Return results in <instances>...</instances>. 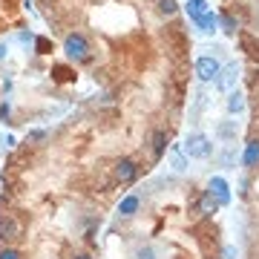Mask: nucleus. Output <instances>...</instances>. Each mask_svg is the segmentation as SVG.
I'll return each mask as SVG.
<instances>
[{
	"label": "nucleus",
	"instance_id": "f257e3e1",
	"mask_svg": "<svg viewBox=\"0 0 259 259\" xmlns=\"http://www.w3.org/2000/svg\"><path fill=\"white\" fill-rule=\"evenodd\" d=\"M64 55L69 58V61H75V64L87 61V58H90V40H87L81 32H69V35L64 37Z\"/></svg>",
	"mask_w": 259,
	"mask_h": 259
},
{
	"label": "nucleus",
	"instance_id": "f03ea898",
	"mask_svg": "<svg viewBox=\"0 0 259 259\" xmlns=\"http://www.w3.org/2000/svg\"><path fill=\"white\" fill-rule=\"evenodd\" d=\"M185 153H187V158H210L213 141L204 133H190L185 139Z\"/></svg>",
	"mask_w": 259,
	"mask_h": 259
},
{
	"label": "nucleus",
	"instance_id": "7ed1b4c3",
	"mask_svg": "<svg viewBox=\"0 0 259 259\" xmlns=\"http://www.w3.org/2000/svg\"><path fill=\"white\" fill-rule=\"evenodd\" d=\"M219 72H222V64H219V61H216L213 55L196 58V75H199V81H204V83H216Z\"/></svg>",
	"mask_w": 259,
	"mask_h": 259
},
{
	"label": "nucleus",
	"instance_id": "20e7f679",
	"mask_svg": "<svg viewBox=\"0 0 259 259\" xmlns=\"http://www.w3.org/2000/svg\"><path fill=\"white\" fill-rule=\"evenodd\" d=\"M112 173H115V179H118L121 185H133V182H136V176H139V167H136V161H133V158H118Z\"/></svg>",
	"mask_w": 259,
	"mask_h": 259
},
{
	"label": "nucleus",
	"instance_id": "39448f33",
	"mask_svg": "<svg viewBox=\"0 0 259 259\" xmlns=\"http://www.w3.org/2000/svg\"><path fill=\"white\" fill-rule=\"evenodd\" d=\"M236 78H239V64L222 66V72H219V78H216V90H222V93H231L233 83H236Z\"/></svg>",
	"mask_w": 259,
	"mask_h": 259
},
{
	"label": "nucleus",
	"instance_id": "423d86ee",
	"mask_svg": "<svg viewBox=\"0 0 259 259\" xmlns=\"http://www.w3.org/2000/svg\"><path fill=\"white\" fill-rule=\"evenodd\" d=\"M207 190L219 199V204H222V207H225V204H231V185H228L222 176H213L210 182H207Z\"/></svg>",
	"mask_w": 259,
	"mask_h": 259
},
{
	"label": "nucleus",
	"instance_id": "0eeeda50",
	"mask_svg": "<svg viewBox=\"0 0 259 259\" xmlns=\"http://www.w3.org/2000/svg\"><path fill=\"white\" fill-rule=\"evenodd\" d=\"M167 158H170V167H173L176 173H185V170H187L185 144H170V147H167Z\"/></svg>",
	"mask_w": 259,
	"mask_h": 259
},
{
	"label": "nucleus",
	"instance_id": "6e6552de",
	"mask_svg": "<svg viewBox=\"0 0 259 259\" xmlns=\"http://www.w3.org/2000/svg\"><path fill=\"white\" fill-rule=\"evenodd\" d=\"M139 207H141V199L136 193H130V196H124L118 202V216H124V219H133L136 213H139Z\"/></svg>",
	"mask_w": 259,
	"mask_h": 259
},
{
	"label": "nucleus",
	"instance_id": "1a4fd4ad",
	"mask_svg": "<svg viewBox=\"0 0 259 259\" xmlns=\"http://www.w3.org/2000/svg\"><path fill=\"white\" fill-rule=\"evenodd\" d=\"M185 12H187V18L193 20V23H199V20L210 12V6H207V0H187L185 3Z\"/></svg>",
	"mask_w": 259,
	"mask_h": 259
},
{
	"label": "nucleus",
	"instance_id": "9d476101",
	"mask_svg": "<svg viewBox=\"0 0 259 259\" xmlns=\"http://www.w3.org/2000/svg\"><path fill=\"white\" fill-rule=\"evenodd\" d=\"M225 110H228V115H242L245 112V95L239 90H231L228 93V101H225Z\"/></svg>",
	"mask_w": 259,
	"mask_h": 259
},
{
	"label": "nucleus",
	"instance_id": "9b49d317",
	"mask_svg": "<svg viewBox=\"0 0 259 259\" xmlns=\"http://www.w3.org/2000/svg\"><path fill=\"white\" fill-rule=\"evenodd\" d=\"M242 164L245 167H259V139H250L242 153Z\"/></svg>",
	"mask_w": 259,
	"mask_h": 259
},
{
	"label": "nucleus",
	"instance_id": "f8f14e48",
	"mask_svg": "<svg viewBox=\"0 0 259 259\" xmlns=\"http://www.w3.org/2000/svg\"><path fill=\"white\" fill-rule=\"evenodd\" d=\"M199 207H202L204 216H210V213H216L219 207H222V204H219V199H216L210 190H204V193H202V202H199Z\"/></svg>",
	"mask_w": 259,
	"mask_h": 259
},
{
	"label": "nucleus",
	"instance_id": "ddd939ff",
	"mask_svg": "<svg viewBox=\"0 0 259 259\" xmlns=\"http://www.w3.org/2000/svg\"><path fill=\"white\" fill-rule=\"evenodd\" d=\"M167 153V133L164 130H156L153 133V158H161Z\"/></svg>",
	"mask_w": 259,
	"mask_h": 259
},
{
	"label": "nucleus",
	"instance_id": "4468645a",
	"mask_svg": "<svg viewBox=\"0 0 259 259\" xmlns=\"http://www.w3.org/2000/svg\"><path fill=\"white\" fill-rule=\"evenodd\" d=\"M196 26H199V32H204V35H213V32L219 29V15H213V12H207V15H204V18L199 20Z\"/></svg>",
	"mask_w": 259,
	"mask_h": 259
},
{
	"label": "nucleus",
	"instance_id": "2eb2a0df",
	"mask_svg": "<svg viewBox=\"0 0 259 259\" xmlns=\"http://www.w3.org/2000/svg\"><path fill=\"white\" fill-rule=\"evenodd\" d=\"M219 26H222L228 35H236V32H239V23H236V18H233V15H228V12H225V15H219Z\"/></svg>",
	"mask_w": 259,
	"mask_h": 259
},
{
	"label": "nucleus",
	"instance_id": "dca6fc26",
	"mask_svg": "<svg viewBox=\"0 0 259 259\" xmlns=\"http://www.w3.org/2000/svg\"><path fill=\"white\" fill-rule=\"evenodd\" d=\"M18 231H20V225L15 222V219H6V222L0 225V236H3V239H12Z\"/></svg>",
	"mask_w": 259,
	"mask_h": 259
},
{
	"label": "nucleus",
	"instance_id": "f3484780",
	"mask_svg": "<svg viewBox=\"0 0 259 259\" xmlns=\"http://www.w3.org/2000/svg\"><path fill=\"white\" fill-rule=\"evenodd\" d=\"M176 0H158V12H161V15H167V18H170V15H176Z\"/></svg>",
	"mask_w": 259,
	"mask_h": 259
},
{
	"label": "nucleus",
	"instance_id": "a211bd4d",
	"mask_svg": "<svg viewBox=\"0 0 259 259\" xmlns=\"http://www.w3.org/2000/svg\"><path fill=\"white\" fill-rule=\"evenodd\" d=\"M0 259H20V250H15V248H0Z\"/></svg>",
	"mask_w": 259,
	"mask_h": 259
},
{
	"label": "nucleus",
	"instance_id": "6ab92c4d",
	"mask_svg": "<svg viewBox=\"0 0 259 259\" xmlns=\"http://www.w3.org/2000/svg\"><path fill=\"white\" fill-rule=\"evenodd\" d=\"M233 124H236V121H233ZM233 124H222V127H219V133H222L225 139H231L233 133H236V127H233Z\"/></svg>",
	"mask_w": 259,
	"mask_h": 259
},
{
	"label": "nucleus",
	"instance_id": "aec40b11",
	"mask_svg": "<svg viewBox=\"0 0 259 259\" xmlns=\"http://www.w3.org/2000/svg\"><path fill=\"white\" fill-rule=\"evenodd\" d=\"M136 259H156V253H153V248H141L136 253Z\"/></svg>",
	"mask_w": 259,
	"mask_h": 259
},
{
	"label": "nucleus",
	"instance_id": "412c9836",
	"mask_svg": "<svg viewBox=\"0 0 259 259\" xmlns=\"http://www.w3.org/2000/svg\"><path fill=\"white\" fill-rule=\"evenodd\" d=\"M6 55H9V44L0 40V61H6Z\"/></svg>",
	"mask_w": 259,
	"mask_h": 259
},
{
	"label": "nucleus",
	"instance_id": "4be33fe9",
	"mask_svg": "<svg viewBox=\"0 0 259 259\" xmlns=\"http://www.w3.org/2000/svg\"><path fill=\"white\" fill-rule=\"evenodd\" d=\"M9 112H12L9 104H0V118H9Z\"/></svg>",
	"mask_w": 259,
	"mask_h": 259
},
{
	"label": "nucleus",
	"instance_id": "5701e85b",
	"mask_svg": "<svg viewBox=\"0 0 259 259\" xmlns=\"http://www.w3.org/2000/svg\"><path fill=\"white\" fill-rule=\"evenodd\" d=\"M225 259H236V248H233V245H228V248H225Z\"/></svg>",
	"mask_w": 259,
	"mask_h": 259
},
{
	"label": "nucleus",
	"instance_id": "b1692460",
	"mask_svg": "<svg viewBox=\"0 0 259 259\" xmlns=\"http://www.w3.org/2000/svg\"><path fill=\"white\" fill-rule=\"evenodd\" d=\"M72 259H93V256H90V253H75Z\"/></svg>",
	"mask_w": 259,
	"mask_h": 259
}]
</instances>
